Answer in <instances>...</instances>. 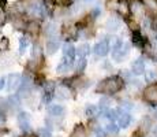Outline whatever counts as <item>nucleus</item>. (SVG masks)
<instances>
[{
    "label": "nucleus",
    "mask_w": 157,
    "mask_h": 137,
    "mask_svg": "<svg viewBox=\"0 0 157 137\" xmlns=\"http://www.w3.org/2000/svg\"><path fill=\"white\" fill-rule=\"evenodd\" d=\"M155 25H156V32H157V19H156V22H155Z\"/></svg>",
    "instance_id": "28"
},
{
    "label": "nucleus",
    "mask_w": 157,
    "mask_h": 137,
    "mask_svg": "<svg viewBox=\"0 0 157 137\" xmlns=\"http://www.w3.org/2000/svg\"><path fill=\"white\" fill-rule=\"evenodd\" d=\"M18 123H19V127L23 130V132L29 130L30 122H29V117L26 112H21V114L18 115Z\"/></svg>",
    "instance_id": "8"
},
{
    "label": "nucleus",
    "mask_w": 157,
    "mask_h": 137,
    "mask_svg": "<svg viewBox=\"0 0 157 137\" xmlns=\"http://www.w3.org/2000/svg\"><path fill=\"white\" fill-rule=\"evenodd\" d=\"M109 40L104 38V40L98 41L97 44L94 45V54L97 56H107V54L109 52Z\"/></svg>",
    "instance_id": "4"
},
{
    "label": "nucleus",
    "mask_w": 157,
    "mask_h": 137,
    "mask_svg": "<svg viewBox=\"0 0 157 137\" xmlns=\"http://www.w3.org/2000/svg\"><path fill=\"white\" fill-rule=\"evenodd\" d=\"M85 67H86V59H81L79 63H78V71H82Z\"/></svg>",
    "instance_id": "24"
},
{
    "label": "nucleus",
    "mask_w": 157,
    "mask_h": 137,
    "mask_svg": "<svg viewBox=\"0 0 157 137\" xmlns=\"http://www.w3.org/2000/svg\"><path fill=\"white\" fill-rule=\"evenodd\" d=\"M48 112H49L51 117H62L64 114V108L59 104H52L48 107Z\"/></svg>",
    "instance_id": "9"
},
{
    "label": "nucleus",
    "mask_w": 157,
    "mask_h": 137,
    "mask_svg": "<svg viewBox=\"0 0 157 137\" xmlns=\"http://www.w3.org/2000/svg\"><path fill=\"white\" fill-rule=\"evenodd\" d=\"M6 81H7V78H6V77H2V78H0V91H2L3 88L6 87Z\"/></svg>",
    "instance_id": "25"
},
{
    "label": "nucleus",
    "mask_w": 157,
    "mask_h": 137,
    "mask_svg": "<svg viewBox=\"0 0 157 137\" xmlns=\"http://www.w3.org/2000/svg\"><path fill=\"white\" fill-rule=\"evenodd\" d=\"M117 125L119 127H127L130 122H131V115L128 114L127 111H117Z\"/></svg>",
    "instance_id": "5"
},
{
    "label": "nucleus",
    "mask_w": 157,
    "mask_h": 137,
    "mask_svg": "<svg viewBox=\"0 0 157 137\" xmlns=\"http://www.w3.org/2000/svg\"><path fill=\"white\" fill-rule=\"evenodd\" d=\"M57 97H60V99H68L70 97V92L66 88H59L57 89Z\"/></svg>",
    "instance_id": "18"
},
{
    "label": "nucleus",
    "mask_w": 157,
    "mask_h": 137,
    "mask_svg": "<svg viewBox=\"0 0 157 137\" xmlns=\"http://www.w3.org/2000/svg\"><path fill=\"white\" fill-rule=\"evenodd\" d=\"M119 26H120V21L117 19V18H111L107 22V29L109 30V32H116V30L119 29Z\"/></svg>",
    "instance_id": "11"
},
{
    "label": "nucleus",
    "mask_w": 157,
    "mask_h": 137,
    "mask_svg": "<svg viewBox=\"0 0 157 137\" xmlns=\"http://www.w3.org/2000/svg\"><path fill=\"white\" fill-rule=\"evenodd\" d=\"M75 54H77V50L74 48V45L66 44L64 47H63V58H64V60H67V62L74 63Z\"/></svg>",
    "instance_id": "6"
},
{
    "label": "nucleus",
    "mask_w": 157,
    "mask_h": 137,
    "mask_svg": "<svg viewBox=\"0 0 157 137\" xmlns=\"http://www.w3.org/2000/svg\"><path fill=\"white\" fill-rule=\"evenodd\" d=\"M60 47V42L59 40H56V38H52V40H49L47 42V52L48 54H55L57 50H59Z\"/></svg>",
    "instance_id": "10"
},
{
    "label": "nucleus",
    "mask_w": 157,
    "mask_h": 137,
    "mask_svg": "<svg viewBox=\"0 0 157 137\" xmlns=\"http://www.w3.org/2000/svg\"><path fill=\"white\" fill-rule=\"evenodd\" d=\"M71 137H85V130H83V127L78 126L77 129L74 130V133L71 135Z\"/></svg>",
    "instance_id": "19"
},
{
    "label": "nucleus",
    "mask_w": 157,
    "mask_h": 137,
    "mask_svg": "<svg viewBox=\"0 0 157 137\" xmlns=\"http://www.w3.org/2000/svg\"><path fill=\"white\" fill-rule=\"evenodd\" d=\"M145 78L147 82H155L157 80V71L156 70H147V71H145Z\"/></svg>",
    "instance_id": "15"
},
{
    "label": "nucleus",
    "mask_w": 157,
    "mask_h": 137,
    "mask_svg": "<svg viewBox=\"0 0 157 137\" xmlns=\"http://www.w3.org/2000/svg\"><path fill=\"white\" fill-rule=\"evenodd\" d=\"M131 71H132V74H135V75L144 74L145 73V60L142 58H138V59H135L134 62H132Z\"/></svg>",
    "instance_id": "7"
},
{
    "label": "nucleus",
    "mask_w": 157,
    "mask_h": 137,
    "mask_svg": "<svg viewBox=\"0 0 157 137\" xmlns=\"http://www.w3.org/2000/svg\"><path fill=\"white\" fill-rule=\"evenodd\" d=\"M89 54V45L87 44H82L81 47H78L77 50V55L81 56V59H85V56Z\"/></svg>",
    "instance_id": "13"
},
{
    "label": "nucleus",
    "mask_w": 157,
    "mask_h": 137,
    "mask_svg": "<svg viewBox=\"0 0 157 137\" xmlns=\"http://www.w3.org/2000/svg\"><path fill=\"white\" fill-rule=\"evenodd\" d=\"M29 47V41L25 37L19 38V54H23L26 51V48Z\"/></svg>",
    "instance_id": "17"
},
{
    "label": "nucleus",
    "mask_w": 157,
    "mask_h": 137,
    "mask_svg": "<svg viewBox=\"0 0 157 137\" xmlns=\"http://www.w3.org/2000/svg\"><path fill=\"white\" fill-rule=\"evenodd\" d=\"M130 10H131V13L134 15H142L144 14L142 4H141L140 2H134V3H132L131 7H130Z\"/></svg>",
    "instance_id": "12"
},
{
    "label": "nucleus",
    "mask_w": 157,
    "mask_h": 137,
    "mask_svg": "<svg viewBox=\"0 0 157 137\" xmlns=\"http://www.w3.org/2000/svg\"><path fill=\"white\" fill-rule=\"evenodd\" d=\"M4 121H6V114L2 111V110H0V123L4 122Z\"/></svg>",
    "instance_id": "27"
},
{
    "label": "nucleus",
    "mask_w": 157,
    "mask_h": 137,
    "mask_svg": "<svg viewBox=\"0 0 157 137\" xmlns=\"http://www.w3.org/2000/svg\"><path fill=\"white\" fill-rule=\"evenodd\" d=\"M107 132H109V133H117V130H119V126L117 125H115V123H109V125H107Z\"/></svg>",
    "instance_id": "20"
},
{
    "label": "nucleus",
    "mask_w": 157,
    "mask_h": 137,
    "mask_svg": "<svg viewBox=\"0 0 157 137\" xmlns=\"http://www.w3.org/2000/svg\"><path fill=\"white\" fill-rule=\"evenodd\" d=\"M94 133H96V137H105V130L100 126L94 127Z\"/></svg>",
    "instance_id": "21"
},
{
    "label": "nucleus",
    "mask_w": 157,
    "mask_h": 137,
    "mask_svg": "<svg viewBox=\"0 0 157 137\" xmlns=\"http://www.w3.org/2000/svg\"><path fill=\"white\" fill-rule=\"evenodd\" d=\"M97 111H98V108L93 104L86 106V108H85V114L87 115V117H94V115L97 114Z\"/></svg>",
    "instance_id": "16"
},
{
    "label": "nucleus",
    "mask_w": 157,
    "mask_h": 137,
    "mask_svg": "<svg viewBox=\"0 0 157 137\" xmlns=\"http://www.w3.org/2000/svg\"><path fill=\"white\" fill-rule=\"evenodd\" d=\"M40 137H51V130L48 127L40 129Z\"/></svg>",
    "instance_id": "22"
},
{
    "label": "nucleus",
    "mask_w": 157,
    "mask_h": 137,
    "mask_svg": "<svg viewBox=\"0 0 157 137\" xmlns=\"http://www.w3.org/2000/svg\"><path fill=\"white\" fill-rule=\"evenodd\" d=\"M123 108H132V104L130 102H123Z\"/></svg>",
    "instance_id": "26"
},
{
    "label": "nucleus",
    "mask_w": 157,
    "mask_h": 137,
    "mask_svg": "<svg viewBox=\"0 0 157 137\" xmlns=\"http://www.w3.org/2000/svg\"><path fill=\"white\" fill-rule=\"evenodd\" d=\"M123 87V81L120 80V77L112 75V77H108L105 80H102L100 84L97 85L96 91L100 93H108V95H112L116 93L119 89H122Z\"/></svg>",
    "instance_id": "1"
},
{
    "label": "nucleus",
    "mask_w": 157,
    "mask_h": 137,
    "mask_svg": "<svg viewBox=\"0 0 157 137\" xmlns=\"http://www.w3.org/2000/svg\"><path fill=\"white\" fill-rule=\"evenodd\" d=\"M21 80H22V77H19V74H10L7 77V82H6V89L8 92H14L21 85Z\"/></svg>",
    "instance_id": "3"
},
{
    "label": "nucleus",
    "mask_w": 157,
    "mask_h": 137,
    "mask_svg": "<svg viewBox=\"0 0 157 137\" xmlns=\"http://www.w3.org/2000/svg\"><path fill=\"white\" fill-rule=\"evenodd\" d=\"M145 3H146V4H149V7L152 8V10H157V2L156 0H145Z\"/></svg>",
    "instance_id": "23"
},
{
    "label": "nucleus",
    "mask_w": 157,
    "mask_h": 137,
    "mask_svg": "<svg viewBox=\"0 0 157 137\" xmlns=\"http://www.w3.org/2000/svg\"><path fill=\"white\" fill-rule=\"evenodd\" d=\"M71 66H72V63L67 62V60H63V62L56 67V71L57 73H66V71H68V70H70Z\"/></svg>",
    "instance_id": "14"
},
{
    "label": "nucleus",
    "mask_w": 157,
    "mask_h": 137,
    "mask_svg": "<svg viewBox=\"0 0 157 137\" xmlns=\"http://www.w3.org/2000/svg\"><path fill=\"white\" fill-rule=\"evenodd\" d=\"M144 99L153 106H157V85L152 84L144 91Z\"/></svg>",
    "instance_id": "2"
},
{
    "label": "nucleus",
    "mask_w": 157,
    "mask_h": 137,
    "mask_svg": "<svg viewBox=\"0 0 157 137\" xmlns=\"http://www.w3.org/2000/svg\"><path fill=\"white\" fill-rule=\"evenodd\" d=\"M23 137H36V136H23Z\"/></svg>",
    "instance_id": "29"
}]
</instances>
